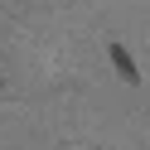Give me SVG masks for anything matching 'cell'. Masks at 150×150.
<instances>
[{
    "label": "cell",
    "instance_id": "cell-1",
    "mask_svg": "<svg viewBox=\"0 0 150 150\" xmlns=\"http://www.w3.org/2000/svg\"><path fill=\"white\" fill-rule=\"evenodd\" d=\"M107 58H111V68H116V78H121V82L140 87V68H136V58H131L126 44H107Z\"/></svg>",
    "mask_w": 150,
    "mask_h": 150
}]
</instances>
